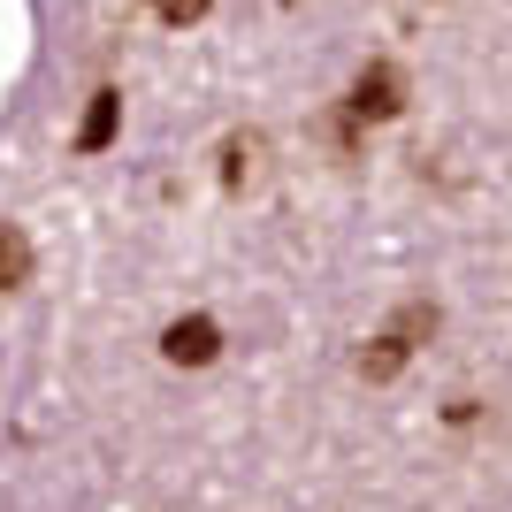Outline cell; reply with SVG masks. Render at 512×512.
Masks as SVG:
<instances>
[{
	"label": "cell",
	"instance_id": "6da1fadb",
	"mask_svg": "<svg viewBox=\"0 0 512 512\" xmlns=\"http://www.w3.org/2000/svg\"><path fill=\"white\" fill-rule=\"evenodd\" d=\"M406 107V77L390 62H367L360 85H352V115H367V123H383V115H398Z\"/></svg>",
	"mask_w": 512,
	"mask_h": 512
},
{
	"label": "cell",
	"instance_id": "7a4b0ae2",
	"mask_svg": "<svg viewBox=\"0 0 512 512\" xmlns=\"http://www.w3.org/2000/svg\"><path fill=\"white\" fill-rule=\"evenodd\" d=\"M214 321L207 314H192V321H169V337H161V352H169L176 367H199V360H214Z\"/></svg>",
	"mask_w": 512,
	"mask_h": 512
},
{
	"label": "cell",
	"instance_id": "3957f363",
	"mask_svg": "<svg viewBox=\"0 0 512 512\" xmlns=\"http://www.w3.org/2000/svg\"><path fill=\"white\" fill-rule=\"evenodd\" d=\"M260 161H268V138H253V130H237L230 146H222V184H230V192L260 184Z\"/></svg>",
	"mask_w": 512,
	"mask_h": 512
},
{
	"label": "cell",
	"instance_id": "277c9868",
	"mask_svg": "<svg viewBox=\"0 0 512 512\" xmlns=\"http://www.w3.org/2000/svg\"><path fill=\"white\" fill-rule=\"evenodd\" d=\"M23 276H31V237L16 222H0V291H16Z\"/></svg>",
	"mask_w": 512,
	"mask_h": 512
},
{
	"label": "cell",
	"instance_id": "5b68a950",
	"mask_svg": "<svg viewBox=\"0 0 512 512\" xmlns=\"http://www.w3.org/2000/svg\"><path fill=\"white\" fill-rule=\"evenodd\" d=\"M115 92H92V115H85V130H77V153H100L107 138H115Z\"/></svg>",
	"mask_w": 512,
	"mask_h": 512
},
{
	"label": "cell",
	"instance_id": "8992f818",
	"mask_svg": "<svg viewBox=\"0 0 512 512\" xmlns=\"http://www.w3.org/2000/svg\"><path fill=\"white\" fill-rule=\"evenodd\" d=\"M406 352H413V344H398V337H375V352H360V375H367V383H390V375L406 367Z\"/></svg>",
	"mask_w": 512,
	"mask_h": 512
},
{
	"label": "cell",
	"instance_id": "52a82bcc",
	"mask_svg": "<svg viewBox=\"0 0 512 512\" xmlns=\"http://www.w3.org/2000/svg\"><path fill=\"white\" fill-rule=\"evenodd\" d=\"M207 8H214V0H153V16H161V23H176V31H184V23H199Z\"/></svg>",
	"mask_w": 512,
	"mask_h": 512
}]
</instances>
